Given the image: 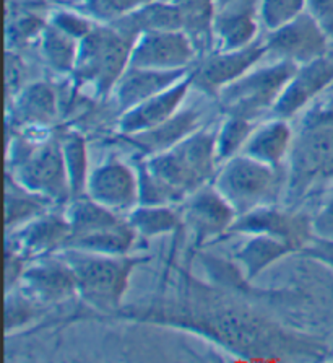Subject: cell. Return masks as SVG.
<instances>
[{
    "label": "cell",
    "mask_w": 333,
    "mask_h": 363,
    "mask_svg": "<svg viewBox=\"0 0 333 363\" xmlns=\"http://www.w3.org/2000/svg\"><path fill=\"white\" fill-rule=\"evenodd\" d=\"M179 10L182 30L197 48L199 54L213 51V16L216 12V0H169Z\"/></svg>",
    "instance_id": "d4e9b609"
},
{
    "label": "cell",
    "mask_w": 333,
    "mask_h": 363,
    "mask_svg": "<svg viewBox=\"0 0 333 363\" xmlns=\"http://www.w3.org/2000/svg\"><path fill=\"white\" fill-rule=\"evenodd\" d=\"M61 140L70 192H72V201H75L86 196V186L91 173L88 169V148L83 135L78 132H67L61 137Z\"/></svg>",
    "instance_id": "83f0119b"
},
{
    "label": "cell",
    "mask_w": 333,
    "mask_h": 363,
    "mask_svg": "<svg viewBox=\"0 0 333 363\" xmlns=\"http://www.w3.org/2000/svg\"><path fill=\"white\" fill-rule=\"evenodd\" d=\"M109 25L132 40H136L141 33L146 31L182 30L181 13L169 0H153Z\"/></svg>",
    "instance_id": "7402d4cb"
},
{
    "label": "cell",
    "mask_w": 333,
    "mask_h": 363,
    "mask_svg": "<svg viewBox=\"0 0 333 363\" xmlns=\"http://www.w3.org/2000/svg\"><path fill=\"white\" fill-rule=\"evenodd\" d=\"M136 235L153 238L165 233H171L179 228L182 222V213L176 212L173 206H145L140 203L127 216Z\"/></svg>",
    "instance_id": "f1b7e54d"
},
{
    "label": "cell",
    "mask_w": 333,
    "mask_h": 363,
    "mask_svg": "<svg viewBox=\"0 0 333 363\" xmlns=\"http://www.w3.org/2000/svg\"><path fill=\"white\" fill-rule=\"evenodd\" d=\"M330 38L308 10L267 36V52L301 65L329 54Z\"/></svg>",
    "instance_id": "30bf717a"
},
{
    "label": "cell",
    "mask_w": 333,
    "mask_h": 363,
    "mask_svg": "<svg viewBox=\"0 0 333 363\" xmlns=\"http://www.w3.org/2000/svg\"><path fill=\"white\" fill-rule=\"evenodd\" d=\"M41 52L46 64L57 74H72L78 56L80 40L49 23L40 36Z\"/></svg>",
    "instance_id": "4316f807"
},
{
    "label": "cell",
    "mask_w": 333,
    "mask_h": 363,
    "mask_svg": "<svg viewBox=\"0 0 333 363\" xmlns=\"http://www.w3.org/2000/svg\"><path fill=\"white\" fill-rule=\"evenodd\" d=\"M255 129V123L243 118L226 116L216 132V160L223 164L229 158L236 157Z\"/></svg>",
    "instance_id": "4dcf8cb0"
},
{
    "label": "cell",
    "mask_w": 333,
    "mask_h": 363,
    "mask_svg": "<svg viewBox=\"0 0 333 363\" xmlns=\"http://www.w3.org/2000/svg\"><path fill=\"white\" fill-rule=\"evenodd\" d=\"M49 2H54L59 5H83L85 0H49Z\"/></svg>",
    "instance_id": "f35d334b"
},
{
    "label": "cell",
    "mask_w": 333,
    "mask_h": 363,
    "mask_svg": "<svg viewBox=\"0 0 333 363\" xmlns=\"http://www.w3.org/2000/svg\"><path fill=\"white\" fill-rule=\"evenodd\" d=\"M286 184L281 168H273L243 153L221 164L213 179V188L225 197L236 216L273 206Z\"/></svg>",
    "instance_id": "8992f818"
},
{
    "label": "cell",
    "mask_w": 333,
    "mask_h": 363,
    "mask_svg": "<svg viewBox=\"0 0 333 363\" xmlns=\"http://www.w3.org/2000/svg\"><path fill=\"white\" fill-rule=\"evenodd\" d=\"M312 230L315 236L333 240V191L315 212L312 218Z\"/></svg>",
    "instance_id": "8d00e7d4"
},
{
    "label": "cell",
    "mask_w": 333,
    "mask_h": 363,
    "mask_svg": "<svg viewBox=\"0 0 333 363\" xmlns=\"http://www.w3.org/2000/svg\"><path fill=\"white\" fill-rule=\"evenodd\" d=\"M333 86V54H325L310 62L301 64L289 79L285 90L273 106V116L291 119L303 108Z\"/></svg>",
    "instance_id": "4fadbf2b"
},
{
    "label": "cell",
    "mask_w": 333,
    "mask_h": 363,
    "mask_svg": "<svg viewBox=\"0 0 333 363\" xmlns=\"http://www.w3.org/2000/svg\"><path fill=\"white\" fill-rule=\"evenodd\" d=\"M201 128H204V113L195 108H185L179 109L173 118L156 128L140 132V134L125 135V139L139 148L145 157H150L181 144Z\"/></svg>",
    "instance_id": "ffe728a7"
},
{
    "label": "cell",
    "mask_w": 333,
    "mask_h": 363,
    "mask_svg": "<svg viewBox=\"0 0 333 363\" xmlns=\"http://www.w3.org/2000/svg\"><path fill=\"white\" fill-rule=\"evenodd\" d=\"M228 233L270 235L294 245L299 251L312 240L314 230L312 218L265 206L236 217Z\"/></svg>",
    "instance_id": "7c38bea8"
},
{
    "label": "cell",
    "mask_w": 333,
    "mask_h": 363,
    "mask_svg": "<svg viewBox=\"0 0 333 363\" xmlns=\"http://www.w3.org/2000/svg\"><path fill=\"white\" fill-rule=\"evenodd\" d=\"M13 114L16 123L26 128H47L57 118V96L54 88L36 82L16 96Z\"/></svg>",
    "instance_id": "603a6c76"
},
{
    "label": "cell",
    "mask_w": 333,
    "mask_h": 363,
    "mask_svg": "<svg viewBox=\"0 0 333 363\" xmlns=\"http://www.w3.org/2000/svg\"><path fill=\"white\" fill-rule=\"evenodd\" d=\"M294 251H298V247L285 240L275 238L270 235H249L247 241L239 247L234 257L243 266L245 277L250 280L257 277L273 262L291 255Z\"/></svg>",
    "instance_id": "cb8c5ba5"
},
{
    "label": "cell",
    "mask_w": 333,
    "mask_h": 363,
    "mask_svg": "<svg viewBox=\"0 0 333 363\" xmlns=\"http://www.w3.org/2000/svg\"><path fill=\"white\" fill-rule=\"evenodd\" d=\"M267 54L265 40L233 51L216 49L206 52L192 67V85L206 95L216 96L221 88L250 72Z\"/></svg>",
    "instance_id": "ba28073f"
},
{
    "label": "cell",
    "mask_w": 333,
    "mask_h": 363,
    "mask_svg": "<svg viewBox=\"0 0 333 363\" xmlns=\"http://www.w3.org/2000/svg\"><path fill=\"white\" fill-rule=\"evenodd\" d=\"M7 160L12 163V178L23 188L54 203L72 201L59 137H21L12 142V153Z\"/></svg>",
    "instance_id": "3957f363"
},
{
    "label": "cell",
    "mask_w": 333,
    "mask_h": 363,
    "mask_svg": "<svg viewBox=\"0 0 333 363\" xmlns=\"http://www.w3.org/2000/svg\"><path fill=\"white\" fill-rule=\"evenodd\" d=\"M199 51L184 30L146 31L136 38L129 67L179 70L194 67Z\"/></svg>",
    "instance_id": "9c48e42d"
},
{
    "label": "cell",
    "mask_w": 333,
    "mask_h": 363,
    "mask_svg": "<svg viewBox=\"0 0 333 363\" xmlns=\"http://www.w3.org/2000/svg\"><path fill=\"white\" fill-rule=\"evenodd\" d=\"M86 196L121 216H129L140 206L139 173L127 163L111 158L90 173Z\"/></svg>",
    "instance_id": "8fae6325"
},
{
    "label": "cell",
    "mask_w": 333,
    "mask_h": 363,
    "mask_svg": "<svg viewBox=\"0 0 333 363\" xmlns=\"http://www.w3.org/2000/svg\"><path fill=\"white\" fill-rule=\"evenodd\" d=\"M329 181H333V104L309 111L294 134L285 184L289 203Z\"/></svg>",
    "instance_id": "7a4b0ae2"
},
{
    "label": "cell",
    "mask_w": 333,
    "mask_h": 363,
    "mask_svg": "<svg viewBox=\"0 0 333 363\" xmlns=\"http://www.w3.org/2000/svg\"><path fill=\"white\" fill-rule=\"evenodd\" d=\"M305 10V0H262L260 18L267 30H276Z\"/></svg>",
    "instance_id": "1f68e13d"
},
{
    "label": "cell",
    "mask_w": 333,
    "mask_h": 363,
    "mask_svg": "<svg viewBox=\"0 0 333 363\" xmlns=\"http://www.w3.org/2000/svg\"><path fill=\"white\" fill-rule=\"evenodd\" d=\"M20 279L21 291L36 303H61L78 295L74 271L61 255L37 259Z\"/></svg>",
    "instance_id": "9a60e30c"
},
{
    "label": "cell",
    "mask_w": 333,
    "mask_h": 363,
    "mask_svg": "<svg viewBox=\"0 0 333 363\" xmlns=\"http://www.w3.org/2000/svg\"><path fill=\"white\" fill-rule=\"evenodd\" d=\"M136 238V232L129 220L125 218L121 225L109 228L106 232L86 236L83 240L75 241L67 250H80L88 252H98V255L109 256H124L130 251Z\"/></svg>",
    "instance_id": "f546056e"
},
{
    "label": "cell",
    "mask_w": 333,
    "mask_h": 363,
    "mask_svg": "<svg viewBox=\"0 0 333 363\" xmlns=\"http://www.w3.org/2000/svg\"><path fill=\"white\" fill-rule=\"evenodd\" d=\"M35 303L36 301L31 300L23 291L20 295L8 296L7 303H5V329L12 331V329L23 328L25 324H28L35 316Z\"/></svg>",
    "instance_id": "836d02e7"
},
{
    "label": "cell",
    "mask_w": 333,
    "mask_h": 363,
    "mask_svg": "<svg viewBox=\"0 0 333 363\" xmlns=\"http://www.w3.org/2000/svg\"><path fill=\"white\" fill-rule=\"evenodd\" d=\"M293 139L294 132L286 119L273 118L255 125L241 153L269 167L281 168L291 152Z\"/></svg>",
    "instance_id": "44dd1931"
},
{
    "label": "cell",
    "mask_w": 333,
    "mask_h": 363,
    "mask_svg": "<svg viewBox=\"0 0 333 363\" xmlns=\"http://www.w3.org/2000/svg\"><path fill=\"white\" fill-rule=\"evenodd\" d=\"M15 232V250L20 251L26 259H41L57 255L67 247L70 222L67 216L49 211Z\"/></svg>",
    "instance_id": "ac0fdd59"
},
{
    "label": "cell",
    "mask_w": 333,
    "mask_h": 363,
    "mask_svg": "<svg viewBox=\"0 0 333 363\" xmlns=\"http://www.w3.org/2000/svg\"><path fill=\"white\" fill-rule=\"evenodd\" d=\"M74 271L78 296L101 311L117 310L129 287L134 269L146 257L98 255L80 250L57 252Z\"/></svg>",
    "instance_id": "277c9868"
},
{
    "label": "cell",
    "mask_w": 333,
    "mask_h": 363,
    "mask_svg": "<svg viewBox=\"0 0 333 363\" xmlns=\"http://www.w3.org/2000/svg\"><path fill=\"white\" fill-rule=\"evenodd\" d=\"M226 2H229V0H216V7H220V5L226 4Z\"/></svg>",
    "instance_id": "ab89813d"
},
{
    "label": "cell",
    "mask_w": 333,
    "mask_h": 363,
    "mask_svg": "<svg viewBox=\"0 0 333 363\" xmlns=\"http://www.w3.org/2000/svg\"><path fill=\"white\" fill-rule=\"evenodd\" d=\"M262 0H229L216 7L213 41L220 51L241 49L259 40Z\"/></svg>",
    "instance_id": "5bb4252c"
},
{
    "label": "cell",
    "mask_w": 333,
    "mask_h": 363,
    "mask_svg": "<svg viewBox=\"0 0 333 363\" xmlns=\"http://www.w3.org/2000/svg\"><path fill=\"white\" fill-rule=\"evenodd\" d=\"M332 90H333V86H332Z\"/></svg>",
    "instance_id": "60d3db41"
},
{
    "label": "cell",
    "mask_w": 333,
    "mask_h": 363,
    "mask_svg": "<svg viewBox=\"0 0 333 363\" xmlns=\"http://www.w3.org/2000/svg\"><path fill=\"white\" fill-rule=\"evenodd\" d=\"M51 23L80 41L96 26L95 21L88 18L86 13H76L72 12V10L56 12L51 16Z\"/></svg>",
    "instance_id": "e575fe53"
},
{
    "label": "cell",
    "mask_w": 333,
    "mask_h": 363,
    "mask_svg": "<svg viewBox=\"0 0 333 363\" xmlns=\"http://www.w3.org/2000/svg\"><path fill=\"white\" fill-rule=\"evenodd\" d=\"M56 206L47 197L28 191L7 174V189H5V225L7 228L18 230L31 220L45 216L51 207Z\"/></svg>",
    "instance_id": "484cf974"
},
{
    "label": "cell",
    "mask_w": 333,
    "mask_h": 363,
    "mask_svg": "<svg viewBox=\"0 0 333 363\" xmlns=\"http://www.w3.org/2000/svg\"><path fill=\"white\" fill-rule=\"evenodd\" d=\"M135 40L112 25H96L80 41L72 72L76 85L90 88L98 96L112 95L117 82L129 69Z\"/></svg>",
    "instance_id": "5b68a950"
},
{
    "label": "cell",
    "mask_w": 333,
    "mask_h": 363,
    "mask_svg": "<svg viewBox=\"0 0 333 363\" xmlns=\"http://www.w3.org/2000/svg\"><path fill=\"white\" fill-rule=\"evenodd\" d=\"M236 217L234 208L213 188V184L194 192L185 201L182 212V222L187 223L197 245L228 233Z\"/></svg>",
    "instance_id": "2e32d148"
},
{
    "label": "cell",
    "mask_w": 333,
    "mask_h": 363,
    "mask_svg": "<svg viewBox=\"0 0 333 363\" xmlns=\"http://www.w3.org/2000/svg\"><path fill=\"white\" fill-rule=\"evenodd\" d=\"M299 65L278 59L275 64L252 69L241 79L221 88L218 93L220 109L226 116L243 118L255 123L267 111H273L278 98Z\"/></svg>",
    "instance_id": "52a82bcc"
},
{
    "label": "cell",
    "mask_w": 333,
    "mask_h": 363,
    "mask_svg": "<svg viewBox=\"0 0 333 363\" xmlns=\"http://www.w3.org/2000/svg\"><path fill=\"white\" fill-rule=\"evenodd\" d=\"M150 2L153 0H85L83 7L91 18L100 20L103 23H112Z\"/></svg>",
    "instance_id": "d6a6232c"
},
{
    "label": "cell",
    "mask_w": 333,
    "mask_h": 363,
    "mask_svg": "<svg viewBox=\"0 0 333 363\" xmlns=\"http://www.w3.org/2000/svg\"><path fill=\"white\" fill-rule=\"evenodd\" d=\"M305 10L333 41V0H305Z\"/></svg>",
    "instance_id": "d590c367"
},
{
    "label": "cell",
    "mask_w": 333,
    "mask_h": 363,
    "mask_svg": "<svg viewBox=\"0 0 333 363\" xmlns=\"http://www.w3.org/2000/svg\"><path fill=\"white\" fill-rule=\"evenodd\" d=\"M216 132L201 128L169 150L145 157L136 168L140 203L174 206L209 186L218 167Z\"/></svg>",
    "instance_id": "6da1fadb"
},
{
    "label": "cell",
    "mask_w": 333,
    "mask_h": 363,
    "mask_svg": "<svg viewBox=\"0 0 333 363\" xmlns=\"http://www.w3.org/2000/svg\"><path fill=\"white\" fill-rule=\"evenodd\" d=\"M305 256L325 264L327 267L333 271V240L320 238V236H312V240L303 247Z\"/></svg>",
    "instance_id": "74e56055"
},
{
    "label": "cell",
    "mask_w": 333,
    "mask_h": 363,
    "mask_svg": "<svg viewBox=\"0 0 333 363\" xmlns=\"http://www.w3.org/2000/svg\"><path fill=\"white\" fill-rule=\"evenodd\" d=\"M190 72H192V67L179 70L129 67L114 88V100H116L117 108L125 113L136 104L179 84Z\"/></svg>",
    "instance_id": "d6986e66"
},
{
    "label": "cell",
    "mask_w": 333,
    "mask_h": 363,
    "mask_svg": "<svg viewBox=\"0 0 333 363\" xmlns=\"http://www.w3.org/2000/svg\"><path fill=\"white\" fill-rule=\"evenodd\" d=\"M192 86V72H190L179 84L122 113L121 121H119L121 134H140V132L150 130L173 118L181 109L185 96L189 95V90Z\"/></svg>",
    "instance_id": "e0dca14e"
}]
</instances>
